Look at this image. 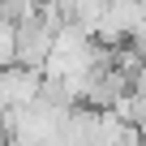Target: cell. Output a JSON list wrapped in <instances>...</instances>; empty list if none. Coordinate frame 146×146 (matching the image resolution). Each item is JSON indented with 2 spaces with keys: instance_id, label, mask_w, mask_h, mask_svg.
<instances>
[{
  "instance_id": "6da1fadb",
  "label": "cell",
  "mask_w": 146,
  "mask_h": 146,
  "mask_svg": "<svg viewBox=\"0 0 146 146\" xmlns=\"http://www.w3.org/2000/svg\"><path fill=\"white\" fill-rule=\"evenodd\" d=\"M43 99V73L30 64H5L0 69V112H22Z\"/></svg>"
},
{
  "instance_id": "7a4b0ae2",
  "label": "cell",
  "mask_w": 146,
  "mask_h": 146,
  "mask_svg": "<svg viewBox=\"0 0 146 146\" xmlns=\"http://www.w3.org/2000/svg\"><path fill=\"white\" fill-rule=\"evenodd\" d=\"M47 47H52V26H47L43 17H26V22H17L13 64H30V69H39L43 56H47Z\"/></svg>"
},
{
  "instance_id": "3957f363",
  "label": "cell",
  "mask_w": 146,
  "mask_h": 146,
  "mask_svg": "<svg viewBox=\"0 0 146 146\" xmlns=\"http://www.w3.org/2000/svg\"><path fill=\"white\" fill-rule=\"evenodd\" d=\"M13 43H17V22L0 9V69L13 64Z\"/></svg>"
}]
</instances>
